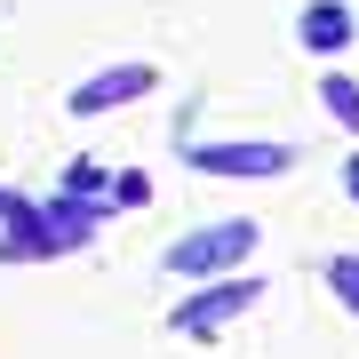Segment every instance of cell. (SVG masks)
Wrapping results in <instances>:
<instances>
[{"label":"cell","instance_id":"obj_8","mask_svg":"<svg viewBox=\"0 0 359 359\" xmlns=\"http://www.w3.org/2000/svg\"><path fill=\"white\" fill-rule=\"evenodd\" d=\"M112 192H120V208H144V200H152V184H144V176H120Z\"/></svg>","mask_w":359,"mask_h":359},{"label":"cell","instance_id":"obj_5","mask_svg":"<svg viewBox=\"0 0 359 359\" xmlns=\"http://www.w3.org/2000/svg\"><path fill=\"white\" fill-rule=\"evenodd\" d=\"M351 32H359V25H351L344 0H311V8L295 16V40H304L311 56H344V48H351Z\"/></svg>","mask_w":359,"mask_h":359},{"label":"cell","instance_id":"obj_3","mask_svg":"<svg viewBox=\"0 0 359 359\" xmlns=\"http://www.w3.org/2000/svg\"><path fill=\"white\" fill-rule=\"evenodd\" d=\"M152 88H160L152 65H112V72H88L65 104H72L80 120H96V112H120V104H136V96H152Z\"/></svg>","mask_w":359,"mask_h":359},{"label":"cell","instance_id":"obj_6","mask_svg":"<svg viewBox=\"0 0 359 359\" xmlns=\"http://www.w3.org/2000/svg\"><path fill=\"white\" fill-rule=\"evenodd\" d=\"M320 104H327V112L359 136V80H351V72H327V80H320Z\"/></svg>","mask_w":359,"mask_h":359},{"label":"cell","instance_id":"obj_1","mask_svg":"<svg viewBox=\"0 0 359 359\" xmlns=\"http://www.w3.org/2000/svg\"><path fill=\"white\" fill-rule=\"evenodd\" d=\"M248 248H256V224H248V216H231V224L184 231V240L168 248V271H176V280H224L231 264H248Z\"/></svg>","mask_w":359,"mask_h":359},{"label":"cell","instance_id":"obj_7","mask_svg":"<svg viewBox=\"0 0 359 359\" xmlns=\"http://www.w3.org/2000/svg\"><path fill=\"white\" fill-rule=\"evenodd\" d=\"M327 287L344 295V304L359 311V256H327Z\"/></svg>","mask_w":359,"mask_h":359},{"label":"cell","instance_id":"obj_2","mask_svg":"<svg viewBox=\"0 0 359 359\" xmlns=\"http://www.w3.org/2000/svg\"><path fill=\"white\" fill-rule=\"evenodd\" d=\"M256 295H264L256 280H216V287H200L192 304H176V320H168V327H176V335H224Z\"/></svg>","mask_w":359,"mask_h":359},{"label":"cell","instance_id":"obj_9","mask_svg":"<svg viewBox=\"0 0 359 359\" xmlns=\"http://www.w3.org/2000/svg\"><path fill=\"white\" fill-rule=\"evenodd\" d=\"M344 192H351V200H359V160H351V168H344Z\"/></svg>","mask_w":359,"mask_h":359},{"label":"cell","instance_id":"obj_4","mask_svg":"<svg viewBox=\"0 0 359 359\" xmlns=\"http://www.w3.org/2000/svg\"><path fill=\"white\" fill-rule=\"evenodd\" d=\"M200 176H280L295 168V144H192Z\"/></svg>","mask_w":359,"mask_h":359}]
</instances>
